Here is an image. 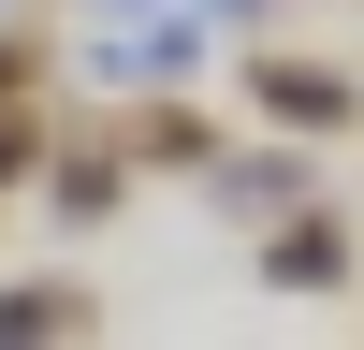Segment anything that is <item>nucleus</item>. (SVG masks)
Returning a JSON list of instances; mask_svg holds the SVG:
<instances>
[{
  "instance_id": "1",
  "label": "nucleus",
  "mask_w": 364,
  "mask_h": 350,
  "mask_svg": "<svg viewBox=\"0 0 364 350\" xmlns=\"http://www.w3.org/2000/svg\"><path fill=\"white\" fill-rule=\"evenodd\" d=\"M248 102L291 117V132H336V117H350V73H321V58H248Z\"/></svg>"
},
{
  "instance_id": "2",
  "label": "nucleus",
  "mask_w": 364,
  "mask_h": 350,
  "mask_svg": "<svg viewBox=\"0 0 364 350\" xmlns=\"http://www.w3.org/2000/svg\"><path fill=\"white\" fill-rule=\"evenodd\" d=\"M73 321H87V307H73L58 277H29V292H0V336H73Z\"/></svg>"
}]
</instances>
